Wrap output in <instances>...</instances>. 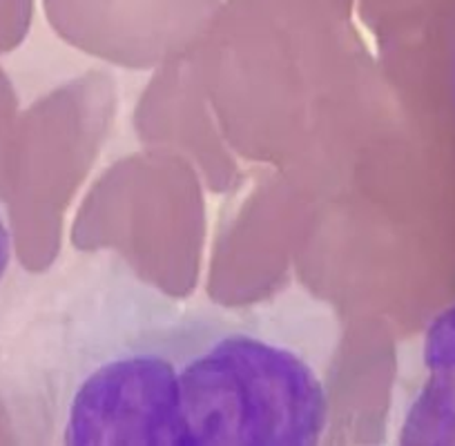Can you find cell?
Instances as JSON below:
<instances>
[{"mask_svg":"<svg viewBox=\"0 0 455 446\" xmlns=\"http://www.w3.org/2000/svg\"><path fill=\"white\" fill-rule=\"evenodd\" d=\"M179 446H315L331 397L313 360L259 328L230 322L170 326Z\"/></svg>","mask_w":455,"mask_h":446,"instance_id":"cell-1","label":"cell"},{"mask_svg":"<svg viewBox=\"0 0 455 446\" xmlns=\"http://www.w3.org/2000/svg\"><path fill=\"white\" fill-rule=\"evenodd\" d=\"M172 323L143 328L87 370L68 395L60 433L76 446H179Z\"/></svg>","mask_w":455,"mask_h":446,"instance_id":"cell-2","label":"cell"},{"mask_svg":"<svg viewBox=\"0 0 455 446\" xmlns=\"http://www.w3.org/2000/svg\"><path fill=\"white\" fill-rule=\"evenodd\" d=\"M422 364L427 375L406 409L400 444L455 446V304L428 323Z\"/></svg>","mask_w":455,"mask_h":446,"instance_id":"cell-3","label":"cell"},{"mask_svg":"<svg viewBox=\"0 0 455 446\" xmlns=\"http://www.w3.org/2000/svg\"><path fill=\"white\" fill-rule=\"evenodd\" d=\"M12 233H10V226H7L5 217L0 212V282L3 277L7 275V268L12 264Z\"/></svg>","mask_w":455,"mask_h":446,"instance_id":"cell-4","label":"cell"}]
</instances>
